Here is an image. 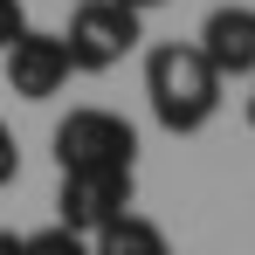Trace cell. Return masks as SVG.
I'll return each instance as SVG.
<instances>
[{
  "mask_svg": "<svg viewBox=\"0 0 255 255\" xmlns=\"http://www.w3.org/2000/svg\"><path fill=\"white\" fill-rule=\"evenodd\" d=\"M69 76H76L69 42H62V35H48V28H28L21 42L7 48V83H14V97H28V104H48Z\"/></svg>",
  "mask_w": 255,
  "mask_h": 255,
  "instance_id": "5b68a950",
  "label": "cell"
},
{
  "mask_svg": "<svg viewBox=\"0 0 255 255\" xmlns=\"http://www.w3.org/2000/svg\"><path fill=\"white\" fill-rule=\"evenodd\" d=\"M62 42H69V62H76L83 76H104V69H118L131 48L145 42V14H131L118 0H76Z\"/></svg>",
  "mask_w": 255,
  "mask_h": 255,
  "instance_id": "7a4b0ae2",
  "label": "cell"
},
{
  "mask_svg": "<svg viewBox=\"0 0 255 255\" xmlns=\"http://www.w3.org/2000/svg\"><path fill=\"white\" fill-rule=\"evenodd\" d=\"M21 249L28 255H90V235H76V228H35V235H21Z\"/></svg>",
  "mask_w": 255,
  "mask_h": 255,
  "instance_id": "ba28073f",
  "label": "cell"
},
{
  "mask_svg": "<svg viewBox=\"0 0 255 255\" xmlns=\"http://www.w3.org/2000/svg\"><path fill=\"white\" fill-rule=\"evenodd\" d=\"M28 35V14H21V0H0V55Z\"/></svg>",
  "mask_w": 255,
  "mask_h": 255,
  "instance_id": "9c48e42d",
  "label": "cell"
},
{
  "mask_svg": "<svg viewBox=\"0 0 255 255\" xmlns=\"http://www.w3.org/2000/svg\"><path fill=\"white\" fill-rule=\"evenodd\" d=\"M0 255H28V249H21V235H0Z\"/></svg>",
  "mask_w": 255,
  "mask_h": 255,
  "instance_id": "7c38bea8",
  "label": "cell"
},
{
  "mask_svg": "<svg viewBox=\"0 0 255 255\" xmlns=\"http://www.w3.org/2000/svg\"><path fill=\"white\" fill-rule=\"evenodd\" d=\"M131 193H138V172H62L55 186V221L76 228V235H97L104 221L131 214Z\"/></svg>",
  "mask_w": 255,
  "mask_h": 255,
  "instance_id": "277c9868",
  "label": "cell"
},
{
  "mask_svg": "<svg viewBox=\"0 0 255 255\" xmlns=\"http://www.w3.org/2000/svg\"><path fill=\"white\" fill-rule=\"evenodd\" d=\"M21 179V145H14V131L0 125V186H14Z\"/></svg>",
  "mask_w": 255,
  "mask_h": 255,
  "instance_id": "30bf717a",
  "label": "cell"
},
{
  "mask_svg": "<svg viewBox=\"0 0 255 255\" xmlns=\"http://www.w3.org/2000/svg\"><path fill=\"white\" fill-rule=\"evenodd\" d=\"M249 131H255V97H249Z\"/></svg>",
  "mask_w": 255,
  "mask_h": 255,
  "instance_id": "4fadbf2b",
  "label": "cell"
},
{
  "mask_svg": "<svg viewBox=\"0 0 255 255\" xmlns=\"http://www.w3.org/2000/svg\"><path fill=\"white\" fill-rule=\"evenodd\" d=\"M138 159V125L118 111H69L55 125V166L62 172H125Z\"/></svg>",
  "mask_w": 255,
  "mask_h": 255,
  "instance_id": "3957f363",
  "label": "cell"
},
{
  "mask_svg": "<svg viewBox=\"0 0 255 255\" xmlns=\"http://www.w3.org/2000/svg\"><path fill=\"white\" fill-rule=\"evenodd\" d=\"M193 48L214 62L221 83L228 76H255V7H214L200 21V35H193Z\"/></svg>",
  "mask_w": 255,
  "mask_h": 255,
  "instance_id": "8992f818",
  "label": "cell"
},
{
  "mask_svg": "<svg viewBox=\"0 0 255 255\" xmlns=\"http://www.w3.org/2000/svg\"><path fill=\"white\" fill-rule=\"evenodd\" d=\"M90 255H172V249H166V235H159V221L118 214V221H104L90 235Z\"/></svg>",
  "mask_w": 255,
  "mask_h": 255,
  "instance_id": "52a82bcc",
  "label": "cell"
},
{
  "mask_svg": "<svg viewBox=\"0 0 255 255\" xmlns=\"http://www.w3.org/2000/svg\"><path fill=\"white\" fill-rule=\"evenodd\" d=\"M145 104L172 138H186L221 111V76L193 42H159L145 55Z\"/></svg>",
  "mask_w": 255,
  "mask_h": 255,
  "instance_id": "6da1fadb",
  "label": "cell"
},
{
  "mask_svg": "<svg viewBox=\"0 0 255 255\" xmlns=\"http://www.w3.org/2000/svg\"><path fill=\"white\" fill-rule=\"evenodd\" d=\"M118 7H131V14H152V7H166V0H118Z\"/></svg>",
  "mask_w": 255,
  "mask_h": 255,
  "instance_id": "8fae6325",
  "label": "cell"
}]
</instances>
